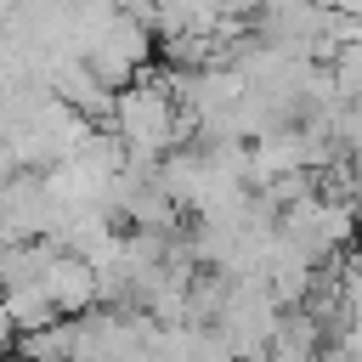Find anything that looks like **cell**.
Instances as JSON below:
<instances>
[{
  "label": "cell",
  "mask_w": 362,
  "mask_h": 362,
  "mask_svg": "<svg viewBox=\"0 0 362 362\" xmlns=\"http://www.w3.org/2000/svg\"><path fill=\"white\" fill-rule=\"evenodd\" d=\"M45 288H51V300L62 305V317H79V311H90L96 300H102V266L90 260V255H79V249H57L51 255V266H45Z\"/></svg>",
  "instance_id": "obj_3"
},
{
  "label": "cell",
  "mask_w": 362,
  "mask_h": 362,
  "mask_svg": "<svg viewBox=\"0 0 362 362\" xmlns=\"http://www.w3.org/2000/svg\"><path fill=\"white\" fill-rule=\"evenodd\" d=\"M153 62V28L136 17V11H119L113 23H107V34L90 45V68L119 90V85H130V79H141V68Z\"/></svg>",
  "instance_id": "obj_2"
},
{
  "label": "cell",
  "mask_w": 362,
  "mask_h": 362,
  "mask_svg": "<svg viewBox=\"0 0 362 362\" xmlns=\"http://www.w3.org/2000/svg\"><path fill=\"white\" fill-rule=\"evenodd\" d=\"M113 130L136 147V153H175L187 136H198V119L175 107V85L170 79H130L113 96Z\"/></svg>",
  "instance_id": "obj_1"
},
{
  "label": "cell",
  "mask_w": 362,
  "mask_h": 362,
  "mask_svg": "<svg viewBox=\"0 0 362 362\" xmlns=\"http://www.w3.org/2000/svg\"><path fill=\"white\" fill-rule=\"evenodd\" d=\"M17 170H23V158H17V153H11L6 141H0V192L11 187V175H17Z\"/></svg>",
  "instance_id": "obj_5"
},
{
  "label": "cell",
  "mask_w": 362,
  "mask_h": 362,
  "mask_svg": "<svg viewBox=\"0 0 362 362\" xmlns=\"http://www.w3.org/2000/svg\"><path fill=\"white\" fill-rule=\"evenodd\" d=\"M0 294H6L11 317H17V334H28V328H45V322H57V317H62V305H57V300H51V288H45V277L11 283V288H0Z\"/></svg>",
  "instance_id": "obj_4"
}]
</instances>
